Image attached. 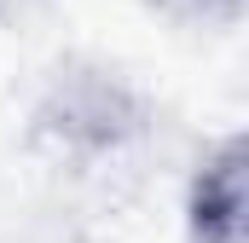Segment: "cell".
<instances>
[{
    "instance_id": "cell-1",
    "label": "cell",
    "mask_w": 249,
    "mask_h": 243,
    "mask_svg": "<svg viewBox=\"0 0 249 243\" xmlns=\"http://www.w3.org/2000/svg\"><path fill=\"white\" fill-rule=\"evenodd\" d=\"M151 133V104L122 69L93 58H70L47 75L35 110H29V145L64 168H110Z\"/></svg>"
},
{
    "instance_id": "cell-2",
    "label": "cell",
    "mask_w": 249,
    "mask_h": 243,
    "mask_svg": "<svg viewBox=\"0 0 249 243\" xmlns=\"http://www.w3.org/2000/svg\"><path fill=\"white\" fill-rule=\"evenodd\" d=\"M186 232L191 243H244V139H220L203 151L186 185Z\"/></svg>"
},
{
    "instance_id": "cell-3",
    "label": "cell",
    "mask_w": 249,
    "mask_h": 243,
    "mask_svg": "<svg viewBox=\"0 0 249 243\" xmlns=\"http://www.w3.org/2000/svg\"><path fill=\"white\" fill-rule=\"evenodd\" d=\"M145 6L186 29H232L244 17V0H145Z\"/></svg>"
}]
</instances>
